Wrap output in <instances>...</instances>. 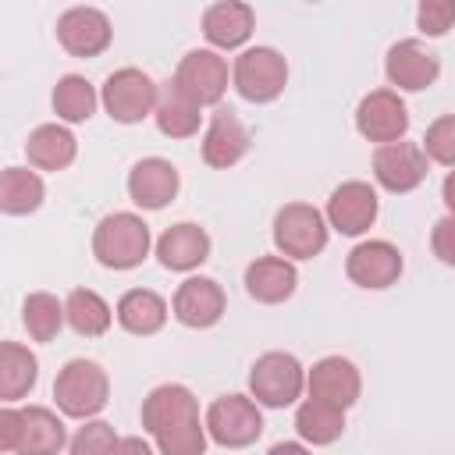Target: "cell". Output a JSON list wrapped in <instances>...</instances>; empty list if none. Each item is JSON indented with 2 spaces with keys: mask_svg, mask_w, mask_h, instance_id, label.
<instances>
[{
  "mask_svg": "<svg viewBox=\"0 0 455 455\" xmlns=\"http://www.w3.org/2000/svg\"><path fill=\"white\" fill-rule=\"evenodd\" d=\"M53 402L68 419H96L110 402V377L96 359H68L53 380Z\"/></svg>",
  "mask_w": 455,
  "mask_h": 455,
  "instance_id": "4",
  "label": "cell"
},
{
  "mask_svg": "<svg viewBox=\"0 0 455 455\" xmlns=\"http://www.w3.org/2000/svg\"><path fill=\"white\" fill-rule=\"evenodd\" d=\"M114 39L110 18L100 7H68L57 18V43L71 53V57H100Z\"/></svg>",
  "mask_w": 455,
  "mask_h": 455,
  "instance_id": "18",
  "label": "cell"
},
{
  "mask_svg": "<svg viewBox=\"0 0 455 455\" xmlns=\"http://www.w3.org/2000/svg\"><path fill=\"white\" fill-rule=\"evenodd\" d=\"M39 380V359L32 348L18 345V341H4L0 345V398L4 405H14L18 398H25Z\"/></svg>",
  "mask_w": 455,
  "mask_h": 455,
  "instance_id": "27",
  "label": "cell"
},
{
  "mask_svg": "<svg viewBox=\"0 0 455 455\" xmlns=\"http://www.w3.org/2000/svg\"><path fill=\"white\" fill-rule=\"evenodd\" d=\"M188 100H196L199 107H217L228 92V82H231V71H228V60L217 53V50H188L178 68H174V78H171Z\"/></svg>",
  "mask_w": 455,
  "mask_h": 455,
  "instance_id": "10",
  "label": "cell"
},
{
  "mask_svg": "<svg viewBox=\"0 0 455 455\" xmlns=\"http://www.w3.org/2000/svg\"><path fill=\"white\" fill-rule=\"evenodd\" d=\"M267 455H313V448L302 444V441H277Z\"/></svg>",
  "mask_w": 455,
  "mask_h": 455,
  "instance_id": "38",
  "label": "cell"
},
{
  "mask_svg": "<svg viewBox=\"0 0 455 455\" xmlns=\"http://www.w3.org/2000/svg\"><path fill=\"white\" fill-rule=\"evenodd\" d=\"M331 224L313 203H284L274 213V249L284 259H313L327 249Z\"/></svg>",
  "mask_w": 455,
  "mask_h": 455,
  "instance_id": "5",
  "label": "cell"
},
{
  "mask_svg": "<svg viewBox=\"0 0 455 455\" xmlns=\"http://www.w3.org/2000/svg\"><path fill=\"white\" fill-rule=\"evenodd\" d=\"M430 252L444 263V267H455V217L444 213L434 228H430Z\"/></svg>",
  "mask_w": 455,
  "mask_h": 455,
  "instance_id": "36",
  "label": "cell"
},
{
  "mask_svg": "<svg viewBox=\"0 0 455 455\" xmlns=\"http://www.w3.org/2000/svg\"><path fill=\"white\" fill-rule=\"evenodd\" d=\"M402 270H405V259H402L398 245L387 238H366V242L352 245L345 256L348 281L366 291H384V288L398 284Z\"/></svg>",
  "mask_w": 455,
  "mask_h": 455,
  "instance_id": "11",
  "label": "cell"
},
{
  "mask_svg": "<svg viewBox=\"0 0 455 455\" xmlns=\"http://www.w3.org/2000/svg\"><path fill=\"white\" fill-rule=\"evenodd\" d=\"M21 323H25V331H28V338L32 341H53L57 334H60V327L68 323V313H64V302L57 299V295H50V291H32V295H25V302H21Z\"/></svg>",
  "mask_w": 455,
  "mask_h": 455,
  "instance_id": "32",
  "label": "cell"
},
{
  "mask_svg": "<svg viewBox=\"0 0 455 455\" xmlns=\"http://www.w3.org/2000/svg\"><path fill=\"white\" fill-rule=\"evenodd\" d=\"M114 316H117V323H121L128 334L149 338V334H160V331H164V323H167V316H171V306H167V299H164L160 291H153V288H128V291L117 299Z\"/></svg>",
  "mask_w": 455,
  "mask_h": 455,
  "instance_id": "25",
  "label": "cell"
},
{
  "mask_svg": "<svg viewBox=\"0 0 455 455\" xmlns=\"http://www.w3.org/2000/svg\"><path fill=\"white\" fill-rule=\"evenodd\" d=\"M441 203H444V210L455 217V171H448L444 181H441Z\"/></svg>",
  "mask_w": 455,
  "mask_h": 455,
  "instance_id": "39",
  "label": "cell"
},
{
  "mask_svg": "<svg viewBox=\"0 0 455 455\" xmlns=\"http://www.w3.org/2000/svg\"><path fill=\"white\" fill-rule=\"evenodd\" d=\"M25 156H28L32 171H64L78 156V139L68 124L50 121V124H39V128L28 132Z\"/></svg>",
  "mask_w": 455,
  "mask_h": 455,
  "instance_id": "24",
  "label": "cell"
},
{
  "mask_svg": "<svg viewBox=\"0 0 455 455\" xmlns=\"http://www.w3.org/2000/svg\"><path fill=\"white\" fill-rule=\"evenodd\" d=\"M50 103H53V114H57L60 124H82L96 114L100 92L85 75H64V78H57V85L50 92Z\"/></svg>",
  "mask_w": 455,
  "mask_h": 455,
  "instance_id": "31",
  "label": "cell"
},
{
  "mask_svg": "<svg viewBox=\"0 0 455 455\" xmlns=\"http://www.w3.org/2000/svg\"><path fill=\"white\" fill-rule=\"evenodd\" d=\"M43 199H46V185H43L39 171L4 167V174H0V210L7 217H28L43 206Z\"/></svg>",
  "mask_w": 455,
  "mask_h": 455,
  "instance_id": "29",
  "label": "cell"
},
{
  "mask_svg": "<svg viewBox=\"0 0 455 455\" xmlns=\"http://www.w3.org/2000/svg\"><path fill=\"white\" fill-rule=\"evenodd\" d=\"M355 132L366 142L391 146L402 142L409 132V107L395 89H373L355 107Z\"/></svg>",
  "mask_w": 455,
  "mask_h": 455,
  "instance_id": "13",
  "label": "cell"
},
{
  "mask_svg": "<svg viewBox=\"0 0 455 455\" xmlns=\"http://www.w3.org/2000/svg\"><path fill=\"white\" fill-rule=\"evenodd\" d=\"M206 434L220 448H249L263 437V412L249 395H220L206 409Z\"/></svg>",
  "mask_w": 455,
  "mask_h": 455,
  "instance_id": "9",
  "label": "cell"
},
{
  "mask_svg": "<svg viewBox=\"0 0 455 455\" xmlns=\"http://www.w3.org/2000/svg\"><path fill=\"white\" fill-rule=\"evenodd\" d=\"M114 455H160L146 437H139V434H128V437H121L117 441V448H114Z\"/></svg>",
  "mask_w": 455,
  "mask_h": 455,
  "instance_id": "37",
  "label": "cell"
},
{
  "mask_svg": "<svg viewBox=\"0 0 455 455\" xmlns=\"http://www.w3.org/2000/svg\"><path fill=\"white\" fill-rule=\"evenodd\" d=\"M64 313H68V327H71L78 338H100V334H107L110 323L117 320L114 309H110V302H107L100 291H92V288H75V291H68Z\"/></svg>",
  "mask_w": 455,
  "mask_h": 455,
  "instance_id": "30",
  "label": "cell"
},
{
  "mask_svg": "<svg viewBox=\"0 0 455 455\" xmlns=\"http://www.w3.org/2000/svg\"><path fill=\"white\" fill-rule=\"evenodd\" d=\"M423 153L430 164H441L448 171H455V114H441L427 124V135H423Z\"/></svg>",
  "mask_w": 455,
  "mask_h": 455,
  "instance_id": "34",
  "label": "cell"
},
{
  "mask_svg": "<svg viewBox=\"0 0 455 455\" xmlns=\"http://www.w3.org/2000/svg\"><path fill=\"white\" fill-rule=\"evenodd\" d=\"M427 167H430V160H427L419 142H405L402 139V142L373 149V181L391 196L416 192L430 174Z\"/></svg>",
  "mask_w": 455,
  "mask_h": 455,
  "instance_id": "14",
  "label": "cell"
},
{
  "mask_svg": "<svg viewBox=\"0 0 455 455\" xmlns=\"http://www.w3.org/2000/svg\"><path fill=\"white\" fill-rule=\"evenodd\" d=\"M117 441L121 437H117L114 423H107V419H85L75 430V437L68 444V455H114Z\"/></svg>",
  "mask_w": 455,
  "mask_h": 455,
  "instance_id": "33",
  "label": "cell"
},
{
  "mask_svg": "<svg viewBox=\"0 0 455 455\" xmlns=\"http://www.w3.org/2000/svg\"><path fill=\"white\" fill-rule=\"evenodd\" d=\"M153 231L139 213L117 210L107 213L96 228H92V256L100 267L107 270H135L149 249H153Z\"/></svg>",
  "mask_w": 455,
  "mask_h": 455,
  "instance_id": "3",
  "label": "cell"
},
{
  "mask_svg": "<svg viewBox=\"0 0 455 455\" xmlns=\"http://www.w3.org/2000/svg\"><path fill=\"white\" fill-rule=\"evenodd\" d=\"M249 146H252V135H249V128L242 124V117L231 114V110H224V107H217V110L210 114V124H206L203 142H199L203 164L213 167V171H228V167H235L238 160H245Z\"/></svg>",
  "mask_w": 455,
  "mask_h": 455,
  "instance_id": "19",
  "label": "cell"
},
{
  "mask_svg": "<svg viewBox=\"0 0 455 455\" xmlns=\"http://www.w3.org/2000/svg\"><path fill=\"white\" fill-rule=\"evenodd\" d=\"M153 121H156V132L167 135V139H192L199 132L203 107L196 100H188L174 82H164L156 110H153Z\"/></svg>",
  "mask_w": 455,
  "mask_h": 455,
  "instance_id": "26",
  "label": "cell"
},
{
  "mask_svg": "<svg viewBox=\"0 0 455 455\" xmlns=\"http://www.w3.org/2000/svg\"><path fill=\"white\" fill-rule=\"evenodd\" d=\"M377 213H380V199H377V188L370 181H341L331 196H327V224L338 231V235H348V238H359L366 235L373 224H377Z\"/></svg>",
  "mask_w": 455,
  "mask_h": 455,
  "instance_id": "15",
  "label": "cell"
},
{
  "mask_svg": "<svg viewBox=\"0 0 455 455\" xmlns=\"http://www.w3.org/2000/svg\"><path fill=\"white\" fill-rule=\"evenodd\" d=\"M139 419L160 455H206V416H199V402L185 384H156L142 398Z\"/></svg>",
  "mask_w": 455,
  "mask_h": 455,
  "instance_id": "1",
  "label": "cell"
},
{
  "mask_svg": "<svg viewBox=\"0 0 455 455\" xmlns=\"http://www.w3.org/2000/svg\"><path fill=\"white\" fill-rule=\"evenodd\" d=\"M242 284H245V291H249L252 302H259V306H281V302H288L295 295L299 270L284 256H256L245 267Z\"/></svg>",
  "mask_w": 455,
  "mask_h": 455,
  "instance_id": "23",
  "label": "cell"
},
{
  "mask_svg": "<svg viewBox=\"0 0 455 455\" xmlns=\"http://www.w3.org/2000/svg\"><path fill=\"white\" fill-rule=\"evenodd\" d=\"M295 434L309 448H327L345 434V409H334L327 402L306 398L295 409Z\"/></svg>",
  "mask_w": 455,
  "mask_h": 455,
  "instance_id": "28",
  "label": "cell"
},
{
  "mask_svg": "<svg viewBox=\"0 0 455 455\" xmlns=\"http://www.w3.org/2000/svg\"><path fill=\"white\" fill-rule=\"evenodd\" d=\"M228 313V295L220 288V281L203 277V274H188L171 299V316L188 327V331H206L217 327Z\"/></svg>",
  "mask_w": 455,
  "mask_h": 455,
  "instance_id": "12",
  "label": "cell"
},
{
  "mask_svg": "<svg viewBox=\"0 0 455 455\" xmlns=\"http://www.w3.org/2000/svg\"><path fill=\"white\" fill-rule=\"evenodd\" d=\"M384 75L395 92H423L441 75V57L419 39H398L384 57Z\"/></svg>",
  "mask_w": 455,
  "mask_h": 455,
  "instance_id": "16",
  "label": "cell"
},
{
  "mask_svg": "<svg viewBox=\"0 0 455 455\" xmlns=\"http://www.w3.org/2000/svg\"><path fill=\"white\" fill-rule=\"evenodd\" d=\"M306 391V366L291 352H263L249 370V398L263 409H288Z\"/></svg>",
  "mask_w": 455,
  "mask_h": 455,
  "instance_id": "6",
  "label": "cell"
},
{
  "mask_svg": "<svg viewBox=\"0 0 455 455\" xmlns=\"http://www.w3.org/2000/svg\"><path fill=\"white\" fill-rule=\"evenodd\" d=\"M124 188L139 210H164L167 203H174V196L181 188V174L164 156H142L139 164H132Z\"/></svg>",
  "mask_w": 455,
  "mask_h": 455,
  "instance_id": "20",
  "label": "cell"
},
{
  "mask_svg": "<svg viewBox=\"0 0 455 455\" xmlns=\"http://www.w3.org/2000/svg\"><path fill=\"white\" fill-rule=\"evenodd\" d=\"M306 391L316 402H327L334 409H352L363 395L359 366L345 355H323L306 370Z\"/></svg>",
  "mask_w": 455,
  "mask_h": 455,
  "instance_id": "17",
  "label": "cell"
},
{
  "mask_svg": "<svg viewBox=\"0 0 455 455\" xmlns=\"http://www.w3.org/2000/svg\"><path fill=\"white\" fill-rule=\"evenodd\" d=\"M416 28L430 39H441L455 28V0H423L416 7Z\"/></svg>",
  "mask_w": 455,
  "mask_h": 455,
  "instance_id": "35",
  "label": "cell"
},
{
  "mask_svg": "<svg viewBox=\"0 0 455 455\" xmlns=\"http://www.w3.org/2000/svg\"><path fill=\"white\" fill-rule=\"evenodd\" d=\"M153 249H156V259H160L164 270L192 274V270H199V267L210 259L213 242H210L206 228H199V224H192V220H178V224H171V228L156 238Z\"/></svg>",
  "mask_w": 455,
  "mask_h": 455,
  "instance_id": "21",
  "label": "cell"
},
{
  "mask_svg": "<svg viewBox=\"0 0 455 455\" xmlns=\"http://www.w3.org/2000/svg\"><path fill=\"white\" fill-rule=\"evenodd\" d=\"M160 100V85L142 68H117L100 85V103L117 124H139L153 117Z\"/></svg>",
  "mask_w": 455,
  "mask_h": 455,
  "instance_id": "8",
  "label": "cell"
},
{
  "mask_svg": "<svg viewBox=\"0 0 455 455\" xmlns=\"http://www.w3.org/2000/svg\"><path fill=\"white\" fill-rule=\"evenodd\" d=\"M231 85L245 103H274L288 85V60L274 46H245L231 64Z\"/></svg>",
  "mask_w": 455,
  "mask_h": 455,
  "instance_id": "7",
  "label": "cell"
},
{
  "mask_svg": "<svg viewBox=\"0 0 455 455\" xmlns=\"http://www.w3.org/2000/svg\"><path fill=\"white\" fill-rule=\"evenodd\" d=\"M256 28V11L242 0H217L203 11V36L210 50H242Z\"/></svg>",
  "mask_w": 455,
  "mask_h": 455,
  "instance_id": "22",
  "label": "cell"
},
{
  "mask_svg": "<svg viewBox=\"0 0 455 455\" xmlns=\"http://www.w3.org/2000/svg\"><path fill=\"white\" fill-rule=\"evenodd\" d=\"M68 444H71L68 427L53 409L46 405L0 409V448L7 455H60V448Z\"/></svg>",
  "mask_w": 455,
  "mask_h": 455,
  "instance_id": "2",
  "label": "cell"
}]
</instances>
